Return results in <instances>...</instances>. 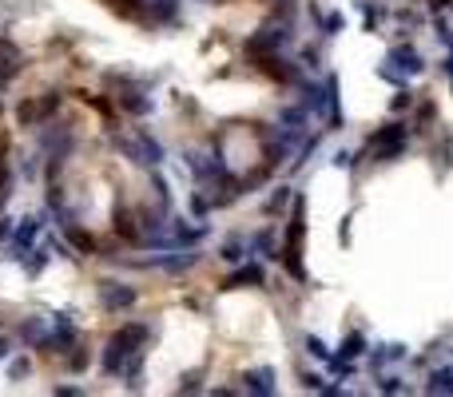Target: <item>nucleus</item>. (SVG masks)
I'll list each match as a JSON object with an SVG mask.
<instances>
[{
  "label": "nucleus",
  "instance_id": "f257e3e1",
  "mask_svg": "<svg viewBox=\"0 0 453 397\" xmlns=\"http://www.w3.org/2000/svg\"><path fill=\"white\" fill-rule=\"evenodd\" d=\"M402 147H405V127L402 124H389V127H382V131L370 139V155L374 159H394Z\"/></svg>",
  "mask_w": 453,
  "mask_h": 397
},
{
  "label": "nucleus",
  "instance_id": "f03ea898",
  "mask_svg": "<svg viewBox=\"0 0 453 397\" xmlns=\"http://www.w3.org/2000/svg\"><path fill=\"white\" fill-rule=\"evenodd\" d=\"M298 246H302V203L294 206L291 231H287V246H282V258H287V270L294 278H302V262H298Z\"/></svg>",
  "mask_w": 453,
  "mask_h": 397
},
{
  "label": "nucleus",
  "instance_id": "7ed1b4c3",
  "mask_svg": "<svg viewBox=\"0 0 453 397\" xmlns=\"http://www.w3.org/2000/svg\"><path fill=\"white\" fill-rule=\"evenodd\" d=\"M40 215H28V219H20L17 222V231H12V258H17V262H24V254L32 251V238H36V231H40Z\"/></svg>",
  "mask_w": 453,
  "mask_h": 397
},
{
  "label": "nucleus",
  "instance_id": "20e7f679",
  "mask_svg": "<svg viewBox=\"0 0 453 397\" xmlns=\"http://www.w3.org/2000/svg\"><path fill=\"white\" fill-rule=\"evenodd\" d=\"M99 298H104V306L108 310H128V306H135V286H124V282H104V290H99Z\"/></svg>",
  "mask_w": 453,
  "mask_h": 397
},
{
  "label": "nucleus",
  "instance_id": "39448f33",
  "mask_svg": "<svg viewBox=\"0 0 453 397\" xmlns=\"http://www.w3.org/2000/svg\"><path fill=\"white\" fill-rule=\"evenodd\" d=\"M247 389L251 394H275V374L271 369H255V374H247Z\"/></svg>",
  "mask_w": 453,
  "mask_h": 397
},
{
  "label": "nucleus",
  "instance_id": "423d86ee",
  "mask_svg": "<svg viewBox=\"0 0 453 397\" xmlns=\"http://www.w3.org/2000/svg\"><path fill=\"white\" fill-rule=\"evenodd\" d=\"M64 235H68V242H72V246H80L84 254H92V251H96V238L88 235L84 226H76V222H64Z\"/></svg>",
  "mask_w": 453,
  "mask_h": 397
},
{
  "label": "nucleus",
  "instance_id": "0eeeda50",
  "mask_svg": "<svg viewBox=\"0 0 453 397\" xmlns=\"http://www.w3.org/2000/svg\"><path fill=\"white\" fill-rule=\"evenodd\" d=\"M262 282V267H243V270H235L231 278H226V290H235V286H259Z\"/></svg>",
  "mask_w": 453,
  "mask_h": 397
},
{
  "label": "nucleus",
  "instance_id": "6e6552de",
  "mask_svg": "<svg viewBox=\"0 0 453 397\" xmlns=\"http://www.w3.org/2000/svg\"><path fill=\"white\" fill-rule=\"evenodd\" d=\"M17 333L20 338H24V342H32V346H40V342H44V318H28V322H20L17 326Z\"/></svg>",
  "mask_w": 453,
  "mask_h": 397
},
{
  "label": "nucleus",
  "instance_id": "1a4fd4ad",
  "mask_svg": "<svg viewBox=\"0 0 453 397\" xmlns=\"http://www.w3.org/2000/svg\"><path fill=\"white\" fill-rule=\"evenodd\" d=\"M389 60L398 64V68H405V72H421V56L414 52V48H394Z\"/></svg>",
  "mask_w": 453,
  "mask_h": 397
},
{
  "label": "nucleus",
  "instance_id": "9d476101",
  "mask_svg": "<svg viewBox=\"0 0 453 397\" xmlns=\"http://www.w3.org/2000/svg\"><path fill=\"white\" fill-rule=\"evenodd\" d=\"M124 108L135 111V115H144V111H151V99H147L144 92H128L124 95Z\"/></svg>",
  "mask_w": 453,
  "mask_h": 397
},
{
  "label": "nucleus",
  "instance_id": "9b49d317",
  "mask_svg": "<svg viewBox=\"0 0 453 397\" xmlns=\"http://www.w3.org/2000/svg\"><path fill=\"white\" fill-rule=\"evenodd\" d=\"M44 267H48V251L40 246V251H32V258L24 262V274H28V278H36V274H40Z\"/></svg>",
  "mask_w": 453,
  "mask_h": 397
},
{
  "label": "nucleus",
  "instance_id": "f8f14e48",
  "mask_svg": "<svg viewBox=\"0 0 453 397\" xmlns=\"http://www.w3.org/2000/svg\"><path fill=\"white\" fill-rule=\"evenodd\" d=\"M430 389H434V394H453V365H450V369H437Z\"/></svg>",
  "mask_w": 453,
  "mask_h": 397
},
{
  "label": "nucleus",
  "instance_id": "ddd939ff",
  "mask_svg": "<svg viewBox=\"0 0 453 397\" xmlns=\"http://www.w3.org/2000/svg\"><path fill=\"white\" fill-rule=\"evenodd\" d=\"M36 104H40V119H48V115H56V111H60V95H56V92H48V99L40 95Z\"/></svg>",
  "mask_w": 453,
  "mask_h": 397
},
{
  "label": "nucleus",
  "instance_id": "4468645a",
  "mask_svg": "<svg viewBox=\"0 0 453 397\" xmlns=\"http://www.w3.org/2000/svg\"><path fill=\"white\" fill-rule=\"evenodd\" d=\"M358 354H362V333H350V338H346V346H342V358L350 362V358H358Z\"/></svg>",
  "mask_w": 453,
  "mask_h": 397
},
{
  "label": "nucleus",
  "instance_id": "2eb2a0df",
  "mask_svg": "<svg viewBox=\"0 0 453 397\" xmlns=\"http://www.w3.org/2000/svg\"><path fill=\"white\" fill-rule=\"evenodd\" d=\"M223 258H226V262H239V258H243V242H239V238H231V242L223 246Z\"/></svg>",
  "mask_w": 453,
  "mask_h": 397
},
{
  "label": "nucleus",
  "instance_id": "dca6fc26",
  "mask_svg": "<svg viewBox=\"0 0 453 397\" xmlns=\"http://www.w3.org/2000/svg\"><path fill=\"white\" fill-rule=\"evenodd\" d=\"M28 369H32V362H28V358H17V362L8 365V378H28Z\"/></svg>",
  "mask_w": 453,
  "mask_h": 397
},
{
  "label": "nucleus",
  "instance_id": "f3484780",
  "mask_svg": "<svg viewBox=\"0 0 453 397\" xmlns=\"http://www.w3.org/2000/svg\"><path fill=\"white\" fill-rule=\"evenodd\" d=\"M68 365H72L76 374H80V369H88V349L76 346V354H68Z\"/></svg>",
  "mask_w": 453,
  "mask_h": 397
},
{
  "label": "nucleus",
  "instance_id": "a211bd4d",
  "mask_svg": "<svg viewBox=\"0 0 453 397\" xmlns=\"http://www.w3.org/2000/svg\"><path fill=\"white\" fill-rule=\"evenodd\" d=\"M307 349L314 354V358H330V349H326L322 342H318V338H307Z\"/></svg>",
  "mask_w": 453,
  "mask_h": 397
},
{
  "label": "nucleus",
  "instance_id": "6ab92c4d",
  "mask_svg": "<svg viewBox=\"0 0 453 397\" xmlns=\"http://www.w3.org/2000/svg\"><path fill=\"white\" fill-rule=\"evenodd\" d=\"M12 231H17V222L4 215V219H0V242H8V238H12Z\"/></svg>",
  "mask_w": 453,
  "mask_h": 397
},
{
  "label": "nucleus",
  "instance_id": "aec40b11",
  "mask_svg": "<svg viewBox=\"0 0 453 397\" xmlns=\"http://www.w3.org/2000/svg\"><path fill=\"white\" fill-rule=\"evenodd\" d=\"M322 28H326V32H338V28H342V16H326Z\"/></svg>",
  "mask_w": 453,
  "mask_h": 397
},
{
  "label": "nucleus",
  "instance_id": "412c9836",
  "mask_svg": "<svg viewBox=\"0 0 453 397\" xmlns=\"http://www.w3.org/2000/svg\"><path fill=\"white\" fill-rule=\"evenodd\" d=\"M8 349H12V338H4V333H0V358H8Z\"/></svg>",
  "mask_w": 453,
  "mask_h": 397
}]
</instances>
